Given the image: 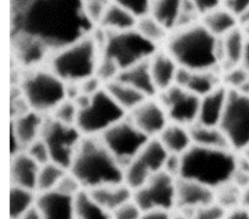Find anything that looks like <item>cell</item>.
Instances as JSON below:
<instances>
[{
  "label": "cell",
  "mask_w": 249,
  "mask_h": 219,
  "mask_svg": "<svg viewBox=\"0 0 249 219\" xmlns=\"http://www.w3.org/2000/svg\"><path fill=\"white\" fill-rule=\"evenodd\" d=\"M84 135L76 126L65 125L47 116L41 138L47 144L51 161L69 169Z\"/></svg>",
  "instance_id": "obj_10"
},
{
  "label": "cell",
  "mask_w": 249,
  "mask_h": 219,
  "mask_svg": "<svg viewBox=\"0 0 249 219\" xmlns=\"http://www.w3.org/2000/svg\"><path fill=\"white\" fill-rule=\"evenodd\" d=\"M169 154L183 155L192 145L189 128L169 122L158 136Z\"/></svg>",
  "instance_id": "obj_26"
},
{
  "label": "cell",
  "mask_w": 249,
  "mask_h": 219,
  "mask_svg": "<svg viewBox=\"0 0 249 219\" xmlns=\"http://www.w3.org/2000/svg\"><path fill=\"white\" fill-rule=\"evenodd\" d=\"M75 197L57 190L37 193L36 207L43 219H74Z\"/></svg>",
  "instance_id": "obj_18"
},
{
  "label": "cell",
  "mask_w": 249,
  "mask_h": 219,
  "mask_svg": "<svg viewBox=\"0 0 249 219\" xmlns=\"http://www.w3.org/2000/svg\"><path fill=\"white\" fill-rule=\"evenodd\" d=\"M117 79L128 84L147 97H155L158 94L150 72L149 60L122 70Z\"/></svg>",
  "instance_id": "obj_25"
},
{
  "label": "cell",
  "mask_w": 249,
  "mask_h": 219,
  "mask_svg": "<svg viewBox=\"0 0 249 219\" xmlns=\"http://www.w3.org/2000/svg\"><path fill=\"white\" fill-rule=\"evenodd\" d=\"M243 190L233 182H230L215 190V202L226 210H231L242 205Z\"/></svg>",
  "instance_id": "obj_37"
},
{
  "label": "cell",
  "mask_w": 249,
  "mask_h": 219,
  "mask_svg": "<svg viewBox=\"0 0 249 219\" xmlns=\"http://www.w3.org/2000/svg\"><path fill=\"white\" fill-rule=\"evenodd\" d=\"M57 191H60L64 194H67L69 196L75 197L79 192L84 190L79 183V181L76 179V177L68 170L65 175L60 180L59 184L57 185L56 189Z\"/></svg>",
  "instance_id": "obj_44"
},
{
  "label": "cell",
  "mask_w": 249,
  "mask_h": 219,
  "mask_svg": "<svg viewBox=\"0 0 249 219\" xmlns=\"http://www.w3.org/2000/svg\"><path fill=\"white\" fill-rule=\"evenodd\" d=\"M229 90L221 85L213 91L200 97L196 123L209 127H219L222 120Z\"/></svg>",
  "instance_id": "obj_21"
},
{
  "label": "cell",
  "mask_w": 249,
  "mask_h": 219,
  "mask_svg": "<svg viewBox=\"0 0 249 219\" xmlns=\"http://www.w3.org/2000/svg\"><path fill=\"white\" fill-rule=\"evenodd\" d=\"M214 201V190L191 179L183 177L176 179L175 207L181 209L183 212H190L191 214L195 209Z\"/></svg>",
  "instance_id": "obj_16"
},
{
  "label": "cell",
  "mask_w": 249,
  "mask_h": 219,
  "mask_svg": "<svg viewBox=\"0 0 249 219\" xmlns=\"http://www.w3.org/2000/svg\"><path fill=\"white\" fill-rule=\"evenodd\" d=\"M37 192L26 188L11 185L10 219H19L36 203Z\"/></svg>",
  "instance_id": "obj_34"
},
{
  "label": "cell",
  "mask_w": 249,
  "mask_h": 219,
  "mask_svg": "<svg viewBox=\"0 0 249 219\" xmlns=\"http://www.w3.org/2000/svg\"><path fill=\"white\" fill-rule=\"evenodd\" d=\"M112 2L125 9L137 18L149 15L151 11L150 0H112Z\"/></svg>",
  "instance_id": "obj_40"
},
{
  "label": "cell",
  "mask_w": 249,
  "mask_h": 219,
  "mask_svg": "<svg viewBox=\"0 0 249 219\" xmlns=\"http://www.w3.org/2000/svg\"><path fill=\"white\" fill-rule=\"evenodd\" d=\"M184 0H155L150 14L169 32L176 28Z\"/></svg>",
  "instance_id": "obj_32"
},
{
  "label": "cell",
  "mask_w": 249,
  "mask_h": 219,
  "mask_svg": "<svg viewBox=\"0 0 249 219\" xmlns=\"http://www.w3.org/2000/svg\"><path fill=\"white\" fill-rule=\"evenodd\" d=\"M101 49L92 34L51 53L46 65L65 84H79L95 75Z\"/></svg>",
  "instance_id": "obj_5"
},
{
  "label": "cell",
  "mask_w": 249,
  "mask_h": 219,
  "mask_svg": "<svg viewBox=\"0 0 249 219\" xmlns=\"http://www.w3.org/2000/svg\"><path fill=\"white\" fill-rule=\"evenodd\" d=\"M99 138L124 168L136 157L150 137L139 130L126 116L105 130Z\"/></svg>",
  "instance_id": "obj_11"
},
{
  "label": "cell",
  "mask_w": 249,
  "mask_h": 219,
  "mask_svg": "<svg viewBox=\"0 0 249 219\" xmlns=\"http://www.w3.org/2000/svg\"><path fill=\"white\" fill-rule=\"evenodd\" d=\"M84 190L124 182V167L99 136H84L68 169Z\"/></svg>",
  "instance_id": "obj_3"
},
{
  "label": "cell",
  "mask_w": 249,
  "mask_h": 219,
  "mask_svg": "<svg viewBox=\"0 0 249 219\" xmlns=\"http://www.w3.org/2000/svg\"><path fill=\"white\" fill-rule=\"evenodd\" d=\"M164 50L178 66L193 71L216 70L221 65L219 38L198 21L169 32Z\"/></svg>",
  "instance_id": "obj_2"
},
{
  "label": "cell",
  "mask_w": 249,
  "mask_h": 219,
  "mask_svg": "<svg viewBox=\"0 0 249 219\" xmlns=\"http://www.w3.org/2000/svg\"><path fill=\"white\" fill-rule=\"evenodd\" d=\"M219 128L227 138L229 146L240 153L249 145V95L229 90L226 108Z\"/></svg>",
  "instance_id": "obj_9"
},
{
  "label": "cell",
  "mask_w": 249,
  "mask_h": 219,
  "mask_svg": "<svg viewBox=\"0 0 249 219\" xmlns=\"http://www.w3.org/2000/svg\"><path fill=\"white\" fill-rule=\"evenodd\" d=\"M40 164L24 150L11 156L10 178L11 185L36 191Z\"/></svg>",
  "instance_id": "obj_20"
},
{
  "label": "cell",
  "mask_w": 249,
  "mask_h": 219,
  "mask_svg": "<svg viewBox=\"0 0 249 219\" xmlns=\"http://www.w3.org/2000/svg\"><path fill=\"white\" fill-rule=\"evenodd\" d=\"M74 219H112L111 213L99 205L87 190L75 196Z\"/></svg>",
  "instance_id": "obj_33"
},
{
  "label": "cell",
  "mask_w": 249,
  "mask_h": 219,
  "mask_svg": "<svg viewBox=\"0 0 249 219\" xmlns=\"http://www.w3.org/2000/svg\"><path fill=\"white\" fill-rule=\"evenodd\" d=\"M180 177L198 182L212 190L232 182L238 153L231 148L192 145L183 155Z\"/></svg>",
  "instance_id": "obj_4"
},
{
  "label": "cell",
  "mask_w": 249,
  "mask_h": 219,
  "mask_svg": "<svg viewBox=\"0 0 249 219\" xmlns=\"http://www.w3.org/2000/svg\"><path fill=\"white\" fill-rule=\"evenodd\" d=\"M88 192L99 205L110 213L130 201L133 194V191L124 182L101 186Z\"/></svg>",
  "instance_id": "obj_24"
},
{
  "label": "cell",
  "mask_w": 249,
  "mask_h": 219,
  "mask_svg": "<svg viewBox=\"0 0 249 219\" xmlns=\"http://www.w3.org/2000/svg\"><path fill=\"white\" fill-rule=\"evenodd\" d=\"M155 97L146 98L126 115L132 124L150 138L158 137L169 123L164 108Z\"/></svg>",
  "instance_id": "obj_15"
},
{
  "label": "cell",
  "mask_w": 249,
  "mask_h": 219,
  "mask_svg": "<svg viewBox=\"0 0 249 219\" xmlns=\"http://www.w3.org/2000/svg\"><path fill=\"white\" fill-rule=\"evenodd\" d=\"M182 167V159L181 155L176 154H169L166 157V160L163 164L162 170L166 172L168 175L172 176L173 178L177 179L180 177Z\"/></svg>",
  "instance_id": "obj_45"
},
{
  "label": "cell",
  "mask_w": 249,
  "mask_h": 219,
  "mask_svg": "<svg viewBox=\"0 0 249 219\" xmlns=\"http://www.w3.org/2000/svg\"><path fill=\"white\" fill-rule=\"evenodd\" d=\"M19 91L30 110L46 116L66 99V84L47 65L23 70Z\"/></svg>",
  "instance_id": "obj_6"
},
{
  "label": "cell",
  "mask_w": 249,
  "mask_h": 219,
  "mask_svg": "<svg viewBox=\"0 0 249 219\" xmlns=\"http://www.w3.org/2000/svg\"><path fill=\"white\" fill-rule=\"evenodd\" d=\"M142 210L131 199L125 203L120 205L112 213V219H139Z\"/></svg>",
  "instance_id": "obj_43"
},
{
  "label": "cell",
  "mask_w": 249,
  "mask_h": 219,
  "mask_svg": "<svg viewBox=\"0 0 249 219\" xmlns=\"http://www.w3.org/2000/svg\"><path fill=\"white\" fill-rule=\"evenodd\" d=\"M150 1H151V3H152V2H154V1H155V0H150Z\"/></svg>",
  "instance_id": "obj_56"
},
{
  "label": "cell",
  "mask_w": 249,
  "mask_h": 219,
  "mask_svg": "<svg viewBox=\"0 0 249 219\" xmlns=\"http://www.w3.org/2000/svg\"><path fill=\"white\" fill-rule=\"evenodd\" d=\"M227 211L217 202L198 207L195 209L190 215L189 219H225Z\"/></svg>",
  "instance_id": "obj_39"
},
{
  "label": "cell",
  "mask_w": 249,
  "mask_h": 219,
  "mask_svg": "<svg viewBox=\"0 0 249 219\" xmlns=\"http://www.w3.org/2000/svg\"><path fill=\"white\" fill-rule=\"evenodd\" d=\"M226 9L232 13L237 18L249 9V0H223V4Z\"/></svg>",
  "instance_id": "obj_46"
},
{
  "label": "cell",
  "mask_w": 249,
  "mask_h": 219,
  "mask_svg": "<svg viewBox=\"0 0 249 219\" xmlns=\"http://www.w3.org/2000/svg\"><path fill=\"white\" fill-rule=\"evenodd\" d=\"M139 219H173V216L168 210L152 209L142 211Z\"/></svg>",
  "instance_id": "obj_48"
},
{
  "label": "cell",
  "mask_w": 249,
  "mask_h": 219,
  "mask_svg": "<svg viewBox=\"0 0 249 219\" xmlns=\"http://www.w3.org/2000/svg\"><path fill=\"white\" fill-rule=\"evenodd\" d=\"M221 85H223L222 78L219 77L216 70H189L183 88L197 95L198 97H202L213 91Z\"/></svg>",
  "instance_id": "obj_30"
},
{
  "label": "cell",
  "mask_w": 249,
  "mask_h": 219,
  "mask_svg": "<svg viewBox=\"0 0 249 219\" xmlns=\"http://www.w3.org/2000/svg\"><path fill=\"white\" fill-rule=\"evenodd\" d=\"M176 179L163 170L151 176L141 187L133 191L132 200L142 211L175 207Z\"/></svg>",
  "instance_id": "obj_13"
},
{
  "label": "cell",
  "mask_w": 249,
  "mask_h": 219,
  "mask_svg": "<svg viewBox=\"0 0 249 219\" xmlns=\"http://www.w3.org/2000/svg\"><path fill=\"white\" fill-rule=\"evenodd\" d=\"M135 29L148 41L160 47L164 43L169 31L151 14L146 15L137 19Z\"/></svg>",
  "instance_id": "obj_36"
},
{
  "label": "cell",
  "mask_w": 249,
  "mask_h": 219,
  "mask_svg": "<svg viewBox=\"0 0 249 219\" xmlns=\"http://www.w3.org/2000/svg\"><path fill=\"white\" fill-rule=\"evenodd\" d=\"M188 128L193 145L207 148H230L227 138L219 127L195 123Z\"/></svg>",
  "instance_id": "obj_31"
},
{
  "label": "cell",
  "mask_w": 249,
  "mask_h": 219,
  "mask_svg": "<svg viewBox=\"0 0 249 219\" xmlns=\"http://www.w3.org/2000/svg\"><path fill=\"white\" fill-rule=\"evenodd\" d=\"M15 61L23 70L46 64L51 51L40 41L21 34H11Z\"/></svg>",
  "instance_id": "obj_17"
},
{
  "label": "cell",
  "mask_w": 249,
  "mask_h": 219,
  "mask_svg": "<svg viewBox=\"0 0 249 219\" xmlns=\"http://www.w3.org/2000/svg\"><path fill=\"white\" fill-rule=\"evenodd\" d=\"M196 7L199 15H203L219 8L223 4V0H190Z\"/></svg>",
  "instance_id": "obj_47"
},
{
  "label": "cell",
  "mask_w": 249,
  "mask_h": 219,
  "mask_svg": "<svg viewBox=\"0 0 249 219\" xmlns=\"http://www.w3.org/2000/svg\"><path fill=\"white\" fill-rule=\"evenodd\" d=\"M78 109L76 127L84 136H100L127 115L104 88L92 94L88 102Z\"/></svg>",
  "instance_id": "obj_8"
},
{
  "label": "cell",
  "mask_w": 249,
  "mask_h": 219,
  "mask_svg": "<svg viewBox=\"0 0 249 219\" xmlns=\"http://www.w3.org/2000/svg\"><path fill=\"white\" fill-rule=\"evenodd\" d=\"M103 88L126 114L148 98L143 93L119 79L105 84Z\"/></svg>",
  "instance_id": "obj_27"
},
{
  "label": "cell",
  "mask_w": 249,
  "mask_h": 219,
  "mask_svg": "<svg viewBox=\"0 0 249 219\" xmlns=\"http://www.w3.org/2000/svg\"><path fill=\"white\" fill-rule=\"evenodd\" d=\"M159 49L134 28L122 32L106 31L101 55L112 59L122 71L149 60Z\"/></svg>",
  "instance_id": "obj_7"
},
{
  "label": "cell",
  "mask_w": 249,
  "mask_h": 219,
  "mask_svg": "<svg viewBox=\"0 0 249 219\" xmlns=\"http://www.w3.org/2000/svg\"><path fill=\"white\" fill-rule=\"evenodd\" d=\"M150 72L158 93L174 85L178 65L164 49H159L149 59Z\"/></svg>",
  "instance_id": "obj_22"
},
{
  "label": "cell",
  "mask_w": 249,
  "mask_h": 219,
  "mask_svg": "<svg viewBox=\"0 0 249 219\" xmlns=\"http://www.w3.org/2000/svg\"><path fill=\"white\" fill-rule=\"evenodd\" d=\"M157 95L169 122L185 127L196 123L200 97L177 85L171 86Z\"/></svg>",
  "instance_id": "obj_14"
},
{
  "label": "cell",
  "mask_w": 249,
  "mask_h": 219,
  "mask_svg": "<svg viewBox=\"0 0 249 219\" xmlns=\"http://www.w3.org/2000/svg\"><path fill=\"white\" fill-rule=\"evenodd\" d=\"M137 19L131 13L112 2L96 26L107 32H122L134 29Z\"/></svg>",
  "instance_id": "obj_29"
},
{
  "label": "cell",
  "mask_w": 249,
  "mask_h": 219,
  "mask_svg": "<svg viewBox=\"0 0 249 219\" xmlns=\"http://www.w3.org/2000/svg\"><path fill=\"white\" fill-rule=\"evenodd\" d=\"M200 22L217 38L225 36L239 26L238 18L224 6L203 15Z\"/></svg>",
  "instance_id": "obj_28"
},
{
  "label": "cell",
  "mask_w": 249,
  "mask_h": 219,
  "mask_svg": "<svg viewBox=\"0 0 249 219\" xmlns=\"http://www.w3.org/2000/svg\"><path fill=\"white\" fill-rule=\"evenodd\" d=\"M24 151L40 165L51 162L50 151L41 137L26 147Z\"/></svg>",
  "instance_id": "obj_42"
},
{
  "label": "cell",
  "mask_w": 249,
  "mask_h": 219,
  "mask_svg": "<svg viewBox=\"0 0 249 219\" xmlns=\"http://www.w3.org/2000/svg\"><path fill=\"white\" fill-rule=\"evenodd\" d=\"M243 30H244V32H245V34L247 35V36H249V23L248 24H246L245 26H243V27H241Z\"/></svg>",
  "instance_id": "obj_54"
},
{
  "label": "cell",
  "mask_w": 249,
  "mask_h": 219,
  "mask_svg": "<svg viewBox=\"0 0 249 219\" xmlns=\"http://www.w3.org/2000/svg\"><path fill=\"white\" fill-rule=\"evenodd\" d=\"M19 219H43L41 216V213L39 212L36 205H34L32 208H30L27 212H25Z\"/></svg>",
  "instance_id": "obj_50"
},
{
  "label": "cell",
  "mask_w": 249,
  "mask_h": 219,
  "mask_svg": "<svg viewBox=\"0 0 249 219\" xmlns=\"http://www.w3.org/2000/svg\"><path fill=\"white\" fill-rule=\"evenodd\" d=\"M225 219H249V208L240 205L227 211Z\"/></svg>",
  "instance_id": "obj_49"
},
{
  "label": "cell",
  "mask_w": 249,
  "mask_h": 219,
  "mask_svg": "<svg viewBox=\"0 0 249 219\" xmlns=\"http://www.w3.org/2000/svg\"><path fill=\"white\" fill-rule=\"evenodd\" d=\"M46 115L28 110L12 118L11 133L17 138L22 150L41 137Z\"/></svg>",
  "instance_id": "obj_19"
},
{
  "label": "cell",
  "mask_w": 249,
  "mask_h": 219,
  "mask_svg": "<svg viewBox=\"0 0 249 219\" xmlns=\"http://www.w3.org/2000/svg\"><path fill=\"white\" fill-rule=\"evenodd\" d=\"M67 171L68 169L52 161L40 165L37 177L36 192L43 193L55 190Z\"/></svg>",
  "instance_id": "obj_35"
},
{
  "label": "cell",
  "mask_w": 249,
  "mask_h": 219,
  "mask_svg": "<svg viewBox=\"0 0 249 219\" xmlns=\"http://www.w3.org/2000/svg\"><path fill=\"white\" fill-rule=\"evenodd\" d=\"M11 34L40 41L51 52L90 35L96 25L84 0H10Z\"/></svg>",
  "instance_id": "obj_1"
},
{
  "label": "cell",
  "mask_w": 249,
  "mask_h": 219,
  "mask_svg": "<svg viewBox=\"0 0 249 219\" xmlns=\"http://www.w3.org/2000/svg\"><path fill=\"white\" fill-rule=\"evenodd\" d=\"M78 111L77 104L73 100L66 98L59 103L49 116L62 124L76 126Z\"/></svg>",
  "instance_id": "obj_38"
},
{
  "label": "cell",
  "mask_w": 249,
  "mask_h": 219,
  "mask_svg": "<svg viewBox=\"0 0 249 219\" xmlns=\"http://www.w3.org/2000/svg\"><path fill=\"white\" fill-rule=\"evenodd\" d=\"M241 65L249 72V36H247V41H246V46H245V51H244Z\"/></svg>",
  "instance_id": "obj_51"
},
{
  "label": "cell",
  "mask_w": 249,
  "mask_h": 219,
  "mask_svg": "<svg viewBox=\"0 0 249 219\" xmlns=\"http://www.w3.org/2000/svg\"><path fill=\"white\" fill-rule=\"evenodd\" d=\"M111 3L112 0H84L86 13L95 25L98 24Z\"/></svg>",
  "instance_id": "obj_41"
},
{
  "label": "cell",
  "mask_w": 249,
  "mask_h": 219,
  "mask_svg": "<svg viewBox=\"0 0 249 219\" xmlns=\"http://www.w3.org/2000/svg\"><path fill=\"white\" fill-rule=\"evenodd\" d=\"M246 41L247 35L240 26L219 38L221 65L225 70L241 64Z\"/></svg>",
  "instance_id": "obj_23"
},
{
  "label": "cell",
  "mask_w": 249,
  "mask_h": 219,
  "mask_svg": "<svg viewBox=\"0 0 249 219\" xmlns=\"http://www.w3.org/2000/svg\"><path fill=\"white\" fill-rule=\"evenodd\" d=\"M242 205H244L246 207H249V185L243 190Z\"/></svg>",
  "instance_id": "obj_52"
},
{
  "label": "cell",
  "mask_w": 249,
  "mask_h": 219,
  "mask_svg": "<svg viewBox=\"0 0 249 219\" xmlns=\"http://www.w3.org/2000/svg\"><path fill=\"white\" fill-rule=\"evenodd\" d=\"M238 154H240L248 163H249V145L248 146H246L240 153H238Z\"/></svg>",
  "instance_id": "obj_53"
},
{
  "label": "cell",
  "mask_w": 249,
  "mask_h": 219,
  "mask_svg": "<svg viewBox=\"0 0 249 219\" xmlns=\"http://www.w3.org/2000/svg\"><path fill=\"white\" fill-rule=\"evenodd\" d=\"M173 219H189V218H187V217L184 216V215H179V216L173 217Z\"/></svg>",
  "instance_id": "obj_55"
},
{
  "label": "cell",
  "mask_w": 249,
  "mask_h": 219,
  "mask_svg": "<svg viewBox=\"0 0 249 219\" xmlns=\"http://www.w3.org/2000/svg\"><path fill=\"white\" fill-rule=\"evenodd\" d=\"M168 152L158 137L149 138L136 157L124 168V182L132 190L141 187L163 168Z\"/></svg>",
  "instance_id": "obj_12"
}]
</instances>
